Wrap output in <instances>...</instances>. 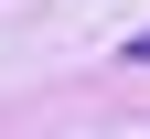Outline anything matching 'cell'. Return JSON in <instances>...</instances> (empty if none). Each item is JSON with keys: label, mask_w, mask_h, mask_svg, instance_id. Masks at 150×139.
<instances>
[{"label": "cell", "mask_w": 150, "mask_h": 139, "mask_svg": "<svg viewBox=\"0 0 150 139\" xmlns=\"http://www.w3.org/2000/svg\"><path fill=\"white\" fill-rule=\"evenodd\" d=\"M129 64H150V32H129Z\"/></svg>", "instance_id": "6da1fadb"}]
</instances>
